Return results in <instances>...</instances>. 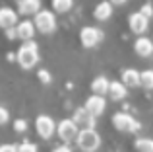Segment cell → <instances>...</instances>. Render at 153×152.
Segmentation results:
<instances>
[{
    "label": "cell",
    "mask_w": 153,
    "mask_h": 152,
    "mask_svg": "<svg viewBox=\"0 0 153 152\" xmlns=\"http://www.w3.org/2000/svg\"><path fill=\"white\" fill-rule=\"evenodd\" d=\"M136 148L140 152H153V138H138Z\"/></svg>",
    "instance_id": "cell-21"
},
{
    "label": "cell",
    "mask_w": 153,
    "mask_h": 152,
    "mask_svg": "<svg viewBox=\"0 0 153 152\" xmlns=\"http://www.w3.org/2000/svg\"><path fill=\"white\" fill-rule=\"evenodd\" d=\"M39 78H41V82H51V74L47 72V70H39Z\"/></svg>",
    "instance_id": "cell-27"
},
{
    "label": "cell",
    "mask_w": 153,
    "mask_h": 152,
    "mask_svg": "<svg viewBox=\"0 0 153 152\" xmlns=\"http://www.w3.org/2000/svg\"><path fill=\"white\" fill-rule=\"evenodd\" d=\"M18 22V14H16L12 8L4 6L0 8V27H6V29H12Z\"/></svg>",
    "instance_id": "cell-12"
},
{
    "label": "cell",
    "mask_w": 153,
    "mask_h": 152,
    "mask_svg": "<svg viewBox=\"0 0 153 152\" xmlns=\"http://www.w3.org/2000/svg\"><path fill=\"white\" fill-rule=\"evenodd\" d=\"M37 47L39 45L35 41H27V43H23V45L18 49V62H19L22 68L29 70V68H33V66L39 62V49Z\"/></svg>",
    "instance_id": "cell-1"
},
{
    "label": "cell",
    "mask_w": 153,
    "mask_h": 152,
    "mask_svg": "<svg viewBox=\"0 0 153 152\" xmlns=\"http://www.w3.org/2000/svg\"><path fill=\"white\" fill-rule=\"evenodd\" d=\"M18 152H37V144L25 141V142H22V144H18Z\"/></svg>",
    "instance_id": "cell-22"
},
{
    "label": "cell",
    "mask_w": 153,
    "mask_h": 152,
    "mask_svg": "<svg viewBox=\"0 0 153 152\" xmlns=\"http://www.w3.org/2000/svg\"><path fill=\"white\" fill-rule=\"evenodd\" d=\"M33 26H35V29H39L41 33H45V35L52 33V31L56 29V16H54V12L43 10V8H41V12L35 14Z\"/></svg>",
    "instance_id": "cell-3"
},
{
    "label": "cell",
    "mask_w": 153,
    "mask_h": 152,
    "mask_svg": "<svg viewBox=\"0 0 153 152\" xmlns=\"http://www.w3.org/2000/svg\"><path fill=\"white\" fill-rule=\"evenodd\" d=\"M8 121H10V113H8L6 107L0 105V125H4V123H8Z\"/></svg>",
    "instance_id": "cell-25"
},
{
    "label": "cell",
    "mask_w": 153,
    "mask_h": 152,
    "mask_svg": "<svg viewBox=\"0 0 153 152\" xmlns=\"http://www.w3.org/2000/svg\"><path fill=\"white\" fill-rule=\"evenodd\" d=\"M52 152H72V150L68 148V146H56V148L52 150Z\"/></svg>",
    "instance_id": "cell-28"
},
{
    "label": "cell",
    "mask_w": 153,
    "mask_h": 152,
    "mask_svg": "<svg viewBox=\"0 0 153 152\" xmlns=\"http://www.w3.org/2000/svg\"><path fill=\"white\" fill-rule=\"evenodd\" d=\"M78 146L83 152H95L101 146V137L95 129H82L78 133Z\"/></svg>",
    "instance_id": "cell-2"
},
{
    "label": "cell",
    "mask_w": 153,
    "mask_h": 152,
    "mask_svg": "<svg viewBox=\"0 0 153 152\" xmlns=\"http://www.w3.org/2000/svg\"><path fill=\"white\" fill-rule=\"evenodd\" d=\"M122 84L126 88H136L140 86V72L134 68H126L122 72Z\"/></svg>",
    "instance_id": "cell-16"
},
{
    "label": "cell",
    "mask_w": 153,
    "mask_h": 152,
    "mask_svg": "<svg viewBox=\"0 0 153 152\" xmlns=\"http://www.w3.org/2000/svg\"><path fill=\"white\" fill-rule=\"evenodd\" d=\"M0 152H18L16 144H0Z\"/></svg>",
    "instance_id": "cell-26"
},
{
    "label": "cell",
    "mask_w": 153,
    "mask_h": 152,
    "mask_svg": "<svg viewBox=\"0 0 153 152\" xmlns=\"http://www.w3.org/2000/svg\"><path fill=\"white\" fill-rule=\"evenodd\" d=\"M108 84H111V82H108L105 76H97V78L91 82V90H93L95 96H101V98H103L105 94H108Z\"/></svg>",
    "instance_id": "cell-17"
},
{
    "label": "cell",
    "mask_w": 153,
    "mask_h": 152,
    "mask_svg": "<svg viewBox=\"0 0 153 152\" xmlns=\"http://www.w3.org/2000/svg\"><path fill=\"white\" fill-rule=\"evenodd\" d=\"M6 31H8V33H6V35H8V37H10V39H14V37H18V35H16V29H14V27H12V29H6Z\"/></svg>",
    "instance_id": "cell-29"
},
{
    "label": "cell",
    "mask_w": 153,
    "mask_h": 152,
    "mask_svg": "<svg viewBox=\"0 0 153 152\" xmlns=\"http://www.w3.org/2000/svg\"><path fill=\"white\" fill-rule=\"evenodd\" d=\"M16 35H18V37L22 39L23 43L33 41V35H35V26H33V22H29V20H25V22H19L18 26H16Z\"/></svg>",
    "instance_id": "cell-11"
},
{
    "label": "cell",
    "mask_w": 153,
    "mask_h": 152,
    "mask_svg": "<svg viewBox=\"0 0 153 152\" xmlns=\"http://www.w3.org/2000/svg\"><path fill=\"white\" fill-rule=\"evenodd\" d=\"M140 14H142L143 18H147V20H149L151 16H153V6H151V4H143V6L140 8Z\"/></svg>",
    "instance_id": "cell-23"
},
{
    "label": "cell",
    "mask_w": 153,
    "mask_h": 152,
    "mask_svg": "<svg viewBox=\"0 0 153 152\" xmlns=\"http://www.w3.org/2000/svg\"><path fill=\"white\" fill-rule=\"evenodd\" d=\"M108 98L112 102H120L126 98V86L122 82H111L108 84Z\"/></svg>",
    "instance_id": "cell-15"
},
{
    "label": "cell",
    "mask_w": 153,
    "mask_h": 152,
    "mask_svg": "<svg viewBox=\"0 0 153 152\" xmlns=\"http://www.w3.org/2000/svg\"><path fill=\"white\" fill-rule=\"evenodd\" d=\"M128 23H130V29L134 31V33L142 35V33H146L149 20H147V18H143V16L140 14V12H132V14H130V18H128Z\"/></svg>",
    "instance_id": "cell-10"
},
{
    "label": "cell",
    "mask_w": 153,
    "mask_h": 152,
    "mask_svg": "<svg viewBox=\"0 0 153 152\" xmlns=\"http://www.w3.org/2000/svg\"><path fill=\"white\" fill-rule=\"evenodd\" d=\"M105 105H107V102H105V98H101V96H89V98L85 99V109L89 111L93 117H99V115L105 111Z\"/></svg>",
    "instance_id": "cell-9"
},
{
    "label": "cell",
    "mask_w": 153,
    "mask_h": 152,
    "mask_svg": "<svg viewBox=\"0 0 153 152\" xmlns=\"http://www.w3.org/2000/svg\"><path fill=\"white\" fill-rule=\"evenodd\" d=\"M140 86H143L146 90H153V70L151 68L140 72Z\"/></svg>",
    "instance_id": "cell-19"
},
{
    "label": "cell",
    "mask_w": 153,
    "mask_h": 152,
    "mask_svg": "<svg viewBox=\"0 0 153 152\" xmlns=\"http://www.w3.org/2000/svg\"><path fill=\"white\" fill-rule=\"evenodd\" d=\"M18 12L23 16H35L37 12H41V2L39 0H19Z\"/></svg>",
    "instance_id": "cell-13"
},
{
    "label": "cell",
    "mask_w": 153,
    "mask_h": 152,
    "mask_svg": "<svg viewBox=\"0 0 153 152\" xmlns=\"http://www.w3.org/2000/svg\"><path fill=\"white\" fill-rule=\"evenodd\" d=\"M14 129H16V133H23V131L27 129V123L23 121V119H16L14 121Z\"/></svg>",
    "instance_id": "cell-24"
},
{
    "label": "cell",
    "mask_w": 153,
    "mask_h": 152,
    "mask_svg": "<svg viewBox=\"0 0 153 152\" xmlns=\"http://www.w3.org/2000/svg\"><path fill=\"white\" fill-rule=\"evenodd\" d=\"M72 0H54L52 2V8H54V12H60V14H64V12L72 10Z\"/></svg>",
    "instance_id": "cell-20"
},
{
    "label": "cell",
    "mask_w": 153,
    "mask_h": 152,
    "mask_svg": "<svg viewBox=\"0 0 153 152\" xmlns=\"http://www.w3.org/2000/svg\"><path fill=\"white\" fill-rule=\"evenodd\" d=\"M95 18L99 20V22H105V20H108L112 16V4L111 2H101L95 6Z\"/></svg>",
    "instance_id": "cell-18"
},
{
    "label": "cell",
    "mask_w": 153,
    "mask_h": 152,
    "mask_svg": "<svg viewBox=\"0 0 153 152\" xmlns=\"http://www.w3.org/2000/svg\"><path fill=\"white\" fill-rule=\"evenodd\" d=\"M56 133H58V137H60V141H64V142H72V141H76L78 138V125H76L72 119H62V121L56 125Z\"/></svg>",
    "instance_id": "cell-5"
},
{
    "label": "cell",
    "mask_w": 153,
    "mask_h": 152,
    "mask_svg": "<svg viewBox=\"0 0 153 152\" xmlns=\"http://www.w3.org/2000/svg\"><path fill=\"white\" fill-rule=\"evenodd\" d=\"M134 49L140 57H151L153 55V41L147 37H140L138 41L134 43Z\"/></svg>",
    "instance_id": "cell-14"
},
{
    "label": "cell",
    "mask_w": 153,
    "mask_h": 152,
    "mask_svg": "<svg viewBox=\"0 0 153 152\" xmlns=\"http://www.w3.org/2000/svg\"><path fill=\"white\" fill-rule=\"evenodd\" d=\"M72 121H74L78 127H83V129H93V125H95V117L85 109V107H78V109L74 111Z\"/></svg>",
    "instance_id": "cell-8"
},
{
    "label": "cell",
    "mask_w": 153,
    "mask_h": 152,
    "mask_svg": "<svg viewBox=\"0 0 153 152\" xmlns=\"http://www.w3.org/2000/svg\"><path fill=\"white\" fill-rule=\"evenodd\" d=\"M35 127H37L39 137H43V138H51L56 131V123L52 121L49 115H39L37 121H35Z\"/></svg>",
    "instance_id": "cell-7"
},
{
    "label": "cell",
    "mask_w": 153,
    "mask_h": 152,
    "mask_svg": "<svg viewBox=\"0 0 153 152\" xmlns=\"http://www.w3.org/2000/svg\"><path fill=\"white\" fill-rule=\"evenodd\" d=\"M103 39V33L99 27H93V26H85L82 31H79V41H82L83 47L87 49H93L99 41Z\"/></svg>",
    "instance_id": "cell-6"
},
{
    "label": "cell",
    "mask_w": 153,
    "mask_h": 152,
    "mask_svg": "<svg viewBox=\"0 0 153 152\" xmlns=\"http://www.w3.org/2000/svg\"><path fill=\"white\" fill-rule=\"evenodd\" d=\"M112 125L118 131H122V133H136V131L142 127L130 113H124V111L112 115Z\"/></svg>",
    "instance_id": "cell-4"
}]
</instances>
